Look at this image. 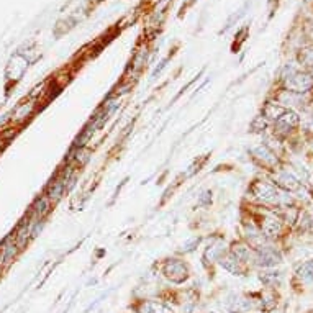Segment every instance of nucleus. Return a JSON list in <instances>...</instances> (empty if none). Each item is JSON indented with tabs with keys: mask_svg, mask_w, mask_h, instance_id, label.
Returning <instances> with one entry per match:
<instances>
[{
	"mask_svg": "<svg viewBox=\"0 0 313 313\" xmlns=\"http://www.w3.org/2000/svg\"><path fill=\"white\" fill-rule=\"evenodd\" d=\"M287 87L291 92H307L313 87V77L308 74H300V73H292L291 77L287 79Z\"/></svg>",
	"mask_w": 313,
	"mask_h": 313,
	"instance_id": "nucleus-1",
	"label": "nucleus"
},
{
	"mask_svg": "<svg viewBox=\"0 0 313 313\" xmlns=\"http://www.w3.org/2000/svg\"><path fill=\"white\" fill-rule=\"evenodd\" d=\"M297 125H299V116H297L294 112H284L276 120V131L282 133V135H287V133L292 128H295Z\"/></svg>",
	"mask_w": 313,
	"mask_h": 313,
	"instance_id": "nucleus-2",
	"label": "nucleus"
},
{
	"mask_svg": "<svg viewBox=\"0 0 313 313\" xmlns=\"http://www.w3.org/2000/svg\"><path fill=\"white\" fill-rule=\"evenodd\" d=\"M166 276L169 279H172L174 282H182V280L187 277V269L182 262H177V261H172L166 266Z\"/></svg>",
	"mask_w": 313,
	"mask_h": 313,
	"instance_id": "nucleus-3",
	"label": "nucleus"
},
{
	"mask_svg": "<svg viewBox=\"0 0 313 313\" xmlns=\"http://www.w3.org/2000/svg\"><path fill=\"white\" fill-rule=\"evenodd\" d=\"M254 192H256L257 197L266 200V202H277V199H279V194L276 192V189H274L271 184H266V182L256 184Z\"/></svg>",
	"mask_w": 313,
	"mask_h": 313,
	"instance_id": "nucleus-4",
	"label": "nucleus"
},
{
	"mask_svg": "<svg viewBox=\"0 0 313 313\" xmlns=\"http://www.w3.org/2000/svg\"><path fill=\"white\" fill-rule=\"evenodd\" d=\"M279 262H280V254L269 248H264L259 253V256H257V264L264 266V268H271V266H276Z\"/></svg>",
	"mask_w": 313,
	"mask_h": 313,
	"instance_id": "nucleus-5",
	"label": "nucleus"
},
{
	"mask_svg": "<svg viewBox=\"0 0 313 313\" xmlns=\"http://www.w3.org/2000/svg\"><path fill=\"white\" fill-rule=\"evenodd\" d=\"M222 266L225 269H228L230 272L233 274H239L241 269H239V259L234 254H231L230 257H226V259H222Z\"/></svg>",
	"mask_w": 313,
	"mask_h": 313,
	"instance_id": "nucleus-6",
	"label": "nucleus"
},
{
	"mask_svg": "<svg viewBox=\"0 0 313 313\" xmlns=\"http://www.w3.org/2000/svg\"><path fill=\"white\" fill-rule=\"evenodd\" d=\"M279 182L282 184L287 190H297V189H299V182L295 181V177L292 174H287V172L279 177Z\"/></svg>",
	"mask_w": 313,
	"mask_h": 313,
	"instance_id": "nucleus-7",
	"label": "nucleus"
},
{
	"mask_svg": "<svg viewBox=\"0 0 313 313\" xmlns=\"http://www.w3.org/2000/svg\"><path fill=\"white\" fill-rule=\"evenodd\" d=\"M143 313H169V310L161 303L148 302V303L143 305Z\"/></svg>",
	"mask_w": 313,
	"mask_h": 313,
	"instance_id": "nucleus-8",
	"label": "nucleus"
},
{
	"mask_svg": "<svg viewBox=\"0 0 313 313\" xmlns=\"http://www.w3.org/2000/svg\"><path fill=\"white\" fill-rule=\"evenodd\" d=\"M279 230H280V222L276 220V218H271L264 225V233L269 234V236H274L276 233H279Z\"/></svg>",
	"mask_w": 313,
	"mask_h": 313,
	"instance_id": "nucleus-9",
	"label": "nucleus"
},
{
	"mask_svg": "<svg viewBox=\"0 0 313 313\" xmlns=\"http://www.w3.org/2000/svg\"><path fill=\"white\" fill-rule=\"evenodd\" d=\"M299 276L305 280H313V261H308L299 269Z\"/></svg>",
	"mask_w": 313,
	"mask_h": 313,
	"instance_id": "nucleus-10",
	"label": "nucleus"
},
{
	"mask_svg": "<svg viewBox=\"0 0 313 313\" xmlns=\"http://www.w3.org/2000/svg\"><path fill=\"white\" fill-rule=\"evenodd\" d=\"M261 280H262L264 284H268V285H274V284H279L280 276H279V274H276V276H274V272L264 274V276H261Z\"/></svg>",
	"mask_w": 313,
	"mask_h": 313,
	"instance_id": "nucleus-11",
	"label": "nucleus"
}]
</instances>
